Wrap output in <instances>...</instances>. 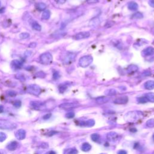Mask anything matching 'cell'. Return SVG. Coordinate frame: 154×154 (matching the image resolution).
<instances>
[{"label": "cell", "mask_w": 154, "mask_h": 154, "mask_svg": "<svg viewBox=\"0 0 154 154\" xmlns=\"http://www.w3.org/2000/svg\"><path fill=\"white\" fill-rule=\"evenodd\" d=\"M142 116L140 111H131L125 115V119L128 122H136Z\"/></svg>", "instance_id": "cell-1"}, {"label": "cell", "mask_w": 154, "mask_h": 154, "mask_svg": "<svg viewBox=\"0 0 154 154\" xmlns=\"http://www.w3.org/2000/svg\"><path fill=\"white\" fill-rule=\"evenodd\" d=\"M52 60H53V57L50 52H45L40 56V61L41 63L44 65L50 64L52 62Z\"/></svg>", "instance_id": "cell-2"}, {"label": "cell", "mask_w": 154, "mask_h": 154, "mask_svg": "<svg viewBox=\"0 0 154 154\" xmlns=\"http://www.w3.org/2000/svg\"><path fill=\"white\" fill-rule=\"evenodd\" d=\"M93 59L91 55H84L80 58L79 60V65L82 68H87L92 63Z\"/></svg>", "instance_id": "cell-3"}, {"label": "cell", "mask_w": 154, "mask_h": 154, "mask_svg": "<svg viewBox=\"0 0 154 154\" xmlns=\"http://www.w3.org/2000/svg\"><path fill=\"white\" fill-rule=\"evenodd\" d=\"M17 127V125L13 122L7 120L0 119V129H13Z\"/></svg>", "instance_id": "cell-4"}, {"label": "cell", "mask_w": 154, "mask_h": 154, "mask_svg": "<svg viewBox=\"0 0 154 154\" xmlns=\"http://www.w3.org/2000/svg\"><path fill=\"white\" fill-rule=\"evenodd\" d=\"M27 92L34 96H38L41 93V88L37 84H31L27 87Z\"/></svg>", "instance_id": "cell-5"}, {"label": "cell", "mask_w": 154, "mask_h": 154, "mask_svg": "<svg viewBox=\"0 0 154 154\" xmlns=\"http://www.w3.org/2000/svg\"><path fill=\"white\" fill-rule=\"evenodd\" d=\"M30 105L33 109L38 110V111L44 110L45 107H46L45 103L42 102L41 101H31L30 102Z\"/></svg>", "instance_id": "cell-6"}, {"label": "cell", "mask_w": 154, "mask_h": 154, "mask_svg": "<svg viewBox=\"0 0 154 154\" xmlns=\"http://www.w3.org/2000/svg\"><path fill=\"white\" fill-rule=\"evenodd\" d=\"M76 56V54L73 53V52H69V53H68L63 60L64 64H67V65L71 64L72 63L74 62Z\"/></svg>", "instance_id": "cell-7"}, {"label": "cell", "mask_w": 154, "mask_h": 154, "mask_svg": "<svg viewBox=\"0 0 154 154\" xmlns=\"http://www.w3.org/2000/svg\"><path fill=\"white\" fill-rule=\"evenodd\" d=\"M90 36V33L89 31H82V32H80L75 35L74 37V38L75 40H81L84 39V38H87Z\"/></svg>", "instance_id": "cell-8"}, {"label": "cell", "mask_w": 154, "mask_h": 154, "mask_svg": "<svg viewBox=\"0 0 154 154\" xmlns=\"http://www.w3.org/2000/svg\"><path fill=\"white\" fill-rule=\"evenodd\" d=\"M78 107V105L75 104V103H72V102H66V103H63L60 105L59 107L62 109L65 110H72L73 108Z\"/></svg>", "instance_id": "cell-9"}, {"label": "cell", "mask_w": 154, "mask_h": 154, "mask_svg": "<svg viewBox=\"0 0 154 154\" xmlns=\"http://www.w3.org/2000/svg\"><path fill=\"white\" fill-rule=\"evenodd\" d=\"M119 134L115 132H110L107 135V139L111 142L116 141L119 139Z\"/></svg>", "instance_id": "cell-10"}, {"label": "cell", "mask_w": 154, "mask_h": 154, "mask_svg": "<svg viewBox=\"0 0 154 154\" xmlns=\"http://www.w3.org/2000/svg\"><path fill=\"white\" fill-rule=\"evenodd\" d=\"M11 66L14 70H18L21 69L23 66V63L19 60H14L11 62Z\"/></svg>", "instance_id": "cell-11"}, {"label": "cell", "mask_w": 154, "mask_h": 154, "mask_svg": "<svg viewBox=\"0 0 154 154\" xmlns=\"http://www.w3.org/2000/svg\"><path fill=\"white\" fill-rule=\"evenodd\" d=\"M143 56L144 57H148V56H150L154 54V48L152 46H149L145 48V50H143L141 52Z\"/></svg>", "instance_id": "cell-12"}, {"label": "cell", "mask_w": 154, "mask_h": 154, "mask_svg": "<svg viewBox=\"0 0 154 154\" xmlns=\"http://www.w3.org/2000/svg\"><path fill=\"white\" fill-rule=\"evenodd\" d=\"M128 102V98L127 96H120L114 101V103L116 104H125Z\"/></svg>", "instance_id": "cell-13"}, {"label": "cell", "mask_w": 154, "mask_h": 154, "mask_svg": "<svg viewBox=\"0 0 154 154\" xmlns=\"http://www.w3.org/2000/svg\"><path fill=\"white\" fill-rule=\"evenodd\" d=\"M95 122L93 119L87 120L86 121H80L78 125L82 127H92L94 125Z\"/></svg>", "instance_id": "cell-14"}, {"label": "cell", "mask_w": 154, "mask_h": 154, "mask_svg": "<svg viewBox=\"0 0 154 154\" xmlns=\"http://www.w3.org/2000/svg\"><path fill=\"white\" fill-rule=\"evenodd\" d=\"M15 136L19 140H24L26 136V132L25 130L24 129H19V130L17 131L15 133Z\"/></svg>", "instance_id": "cell-15"}, {"label": "cell", "mask_w": 154, "mask_h": 154, "mask_svg": "<svg viewBox=\"0 0 154 154\" xmlns=\"http://www.w3.org/2000/svg\"><path fill=\"white\" fill-rule=\"evenodd\" d=\"M138 70H139V67H138L137 65H135V64H130V65L128 66L127 69V72L128 74L131 75L136 73V72H137Z\"/></svg>", "instance_id": "cell-16"}, {"label": "cell", "mask_w": 154, "mask_h": 154, "mask_svg": "<svg viewBox=\"0 0 154 154\" xmlns=\"http://www.w3.org/2000/svg\"><path fill=\"white\" fill-rule=\"evenodd\" d=\"M110 101V98L107 96H100L96 98V102L98 104H104Z\"/></svg>", "instance_id": "cell-17"}, {"label": "cell", "mask_w": 154, "mask_h": 154, "mask_svg": "<svg viewBox=\"0 0 154 154\" xmlns=\"http://www.w3.org/2000/svg\"><path fill=\"white\" fill-rule=\"evenodd\" d=\"M145 88L147 90H151L154 89V81L152 80H149V81H146L144 84Z\"/></svg>", "instance_id": "cell-18"}, {"label": "cell", "mask_w": 154, "mask_h": 154, "mask_svg": "<svg viewBox=\"0 0 154 154\" xmlns=\"http://www.w3.org/2000/svg\"><path fill=\"white\" fill-rule=\"evenodd\" d=\"M17 146H18V143L16 141H12V142H10L9 144L7 146V149L8 150L12 151V150H15V149H16Z\"/></svg>", "instance_id": "cell-19"}, {"label": "cell", "mask_w": 154, "mask_h": 154, "mask_svg": "<svg viewBox=\"0 0 154 154\" xmlns=\"http://www.w3.org/2000/svg\"><path fill=\"white\" fill-rule=\"evenodd\" d=\"M128 7L129 9L131 10V11H136V10H137L138 8H139V5L136 2L132 1V2L128 3Z\"/></svg>", "instance_id": "cell-20"}, {"label": "cell", "mask_w": 154, "mask_h": 154, "mask_svg": "<svg viewBox=\"0 0 154 154\" xmlns=\"http://www.w3.org/2000/svg\"><path fill=\"white\" fill-rule=\"evenodd\" d=\"M99 24H100V20H99L98 17H95V18L92 19L90 21V23H89V25L93 27H97Z\"/></svg>", "instance_id": "cell-21"}, {"label": "cell", "mask_w": 154, "mask_h": 154, "mask_svg": "<svg viewBox=\"0 0 154 154\" xmlns=\"http://www.w3.org/2000/svg\"><path fill=\"white\" fill-rule=\"evenodd\" d=\"M36 7L39 11H43L46 9V5L43 3H38L36 4Z\"/></svg>", "instance_id": "cell-22"}, {"label": "cell", "mask_w": 154, "mask_h": 154, "mask_svg": "<svg viewBox=\"0 0 154 154\" xmlns=\"http://www.w3.org/2000/svg\"><path fill=\"white\" fill-rule=\"evenodd\" d=\"M91 148H92V146L88 143H83L81 146V150L84 152H88L91 149Z\"/></svg>", "instance_id": "cell-23"}, {"label": "cell", "mask_w": 154, "mask_h": 154, "mask_svg": "<svg viewBox=\"0 0 154 154\" xmlns=\"http://www.w3.org/2000/svg\"><path fill=\"white\" fill-rule=\"evenodd\" d=\"M78 153V150L76 148H70L64 150V154H77Z\"/></svg>", "instance_id": "cell-24"}, {"label": "cell", "mask_w": 154, "mask_h": 154, "mask_svg": "<svg viewBox=\"0 0 154 154\" xmlns=\"http://www.w3.org/2000/svg\"><path fill=\"white\" fill-rule=\"evenodd\" d=\"M105 93L107 96H114L117 94V91L114 89H108L105 91Z\"/></svg>", "instance_id": "cell-25"}, {"label": "cell", "mask_w": 154, "mask_h": 154, "mask_svg": "<svg viewBox=\"0 0 154 154\" xmlns=\"http://www.w3.org/2000/svg\"><path fill=\"white\" fill-rule=\"evenodd\" d=\"M143 17V15L141 12H136L133 14L131 16V18L133 19H142Z\"/></svg>", "instance_id": "cell-26"}, {"label": "cell", "mask_w": 154, "mask_h": 154, "mask_svg": "<svg viewBox=\"0 0 154 154\" xmlns=\"http://www.w3.org/2000/svg\"><path fill=\"white\" fill-rule=\"evenodd\" d=\"M51 16V12L50 10H45L42 13V19H44V20H48V19H50V17Z\"/></svg>", "instance_id": "cell-27"}, {"label": "cell", "mask_w": 154, "mask_h": 154, "mask_svg": "<svg viewBox=\"0 0 154 154\" xmlns=\"http://www.w3.org/2000/svg\"><path fill=\"white\" fill-rule=\"evenodd\" d=\"M145 96H146L148 101L151 102H154V93H147L145 95Z\"/></svg>", "instance_id": "cell-28"}, {"label": "cell", "mask_w": 154, "mask_h": 154, "mask_svg": "<svg viewBox=\"0 0 154 154\" xmlns=\"http://www.w3.org/2000/svg\"><path fill=\"white\" fill-rule=\"evenodd\" d=\"M32 28L34 30H36L38 31H41V30H42L41 25H40L38 22H37L36 21L33 22L32 23Z\"/></svg>", "instance_id": "cell-29"}, {"label": "cell", "mask_w": 154, "mask_h": 154, "mask_svg": "<svg viewBox=\"0 0 154 154\" xmlns=\"http://www.w3.org/2000/svg\"><path fill=\"white\" fill-rule=\"evenodd\" d=\"M67 89H68V85L66 84H62L59 86V92L62 93L65 92V91L67 90Z\"/></svg>", "instance_id": "cell-30"}, {"label": "cell", "mask_w": 154, "mask_h": 154, "mask_svg": "<svg viewBox=\"0 0 154 154\" xmlns=\"http://www.w3.org/2000/svg\"><path fill=\"white\" fill-rule=\"evenodd\" d=\"M91 139L93 141L97 142V141H98L99 139H100V136L98 134H92V136H91Z\"/></svg>", "instance_id": "cell-31"}, {"label": "cell", "mask_w": 154, "mask_h": 154, "mask_svg": "<svg viewBox=\"0 0 154 154\" xmlns=\"http://www.w3.org/2000/svg\"><path fill=\"white\" fill-rule=\"evenodd\" d=\"M15 78L21 81H25V77L24 76V75L22 74V73H18V74H16L15 75Z\"/></svg>", "instance_id": "cell-32"}, {"label": "cell", "mask_w": 154, "mask_h": 154, "mask_svg": "<svg viewBox=\"0 0 154 154\" xmlns=\"http://www.w3.org/2000/svg\"><path fill=\"white\" fill-rule=\"evenodd\" d=\"M146 125L149 128H154V119H151L146 122Z\"/></svg>", "instance_id": "cell-33"}, {"label": "cell", "mask_w": 154, "mask_h": 154, "mask_svg": "<svg viewBox=\"0 0 154 154\" xmlns=\"http://www.w3.org/2000/svg\"><path fill=\"white\" fill-rule=\"evenodd\" d=\"M35 76L37 77V78H43L46 76V73H45V72H43V71H39L35 74Z\"/></svg>", "instance_id": "cell-34"}, {"label": "cell", "mask_w": 154, "mask_h": 154, "mask_svg": "<svg viewBox=\"0 0 154 154\" xmlns=\"http://www.w3.org/2000/svg\"><path fill=\"white\" fill-rule=\"evenodd\" d=\"M6 93L8 96H10V97H15V96L17 95V93L15 91L11 90L7 91Z\"/></svg>", "instance_id": "cell-35"}, {"label": "cell", "mask_w": 154, "mask_h": 154, "mask_svg": "<svg viewBox=\"0 0 154 154\" xmlns=\"http://www.w3.org/2000/svg\"><path fill=\"white\" fill-rule=\"evenodd\" d=\"M137 100H138V102L139 103H141V104H144V103L148 102V99H147L146 96H143V97L139 98L137 99Z\"/></svg>", "instance_id": "cell-36"}, {"label": "cell", "mask_w": 154, "mask_h": 154, "mask_svg": "<svg viewBox=\"0 0 154 154\" xmlns=\"http://www.w3.org/2000/svg\"><path fill=\"white\" fill-rule=\"evenodd\" d=\"M29 37L30 34L28 33H22L21 34H19V37L21 38V39H26V38H28Z\"/></svg>", "instance_id": "cell-37"}, {"label": "cell", "mask_w": 154, "mask_h": 154, "mask_svg": "<svg viewBox=\"0 0 154 154\" xmlns=\"http://www.w3.org/2000/svg\"><path fill=\"white\" fill-rule=\"evenodd\" d=\"M7 139V135L3 132H0V142H3Z\"/></svg>", "instance_id": "cell-38"}, {"label": "cell", "mask_w": 154, "mask_h": 154, "mask_svg": "<svg viewBox=\"0 0 154 154\" xmlns=\"http://www.w3.org/2000/svg\"><path fill=\"white\" fill-rule=\"evenodd\" d=\"M75 116V113L73 111H69L68 113H66V118L68 119H72Z\"/></svg>", "instance_id": "cell-39"}, {"label": "cell", "mask_w": 154, "mask_h": 154, "mask_svg": "<svg viewBox=\"0 0 154 154\" xmlns=\"http://www.w3.org/2000/svg\"><path fill=\"white\" fill-rule=\"evenodd\" d=\"M60 73H59V72L57 71H55L53 73V78L55 80H57V79H59V78H60Z\"/></svg>", "instance_id": "cell-40"}, {"label": "cell", "mask_w": 154, "mask_h": 154, "mask_svg": "<svg viewBox=\"0 0 154 154\" xmlns=\"http://www.w3.org/2000/svg\"><path fill=\"white\" fill-rule=\"evenodd\" d=\"M13 105L16 108H19L21 106V102L20 101H16L14 102Z\"/></svg>", "instance_id": "cell-41"}, {"label": "cell", "mask_w": 154, "mask_h": 154, "mask_svg": "<svg viewBox=\"0 0 154 154\" xmlns=\"http://www.w3.org/2000/svg\"><path fill=\"white\" fill-rule=\"evenodd\" d=\"M99 1V0H87V2L89 4H93V3H96Z\"/></svg>", "instance_id": "cell-42"}, {"label": "cell", "mask_w": 154, "mask_h": 154, "mask_svg": "<svg viewBox=\"0 0 154 154\" xmlns=\"http://www.w3.org/2000/svg\"><path fill=\"white\" fill-rule=\"evenodd\" d=\"M51 114H47L45 115L43 117V119L45 120H48V119H50L51 118Z\"/></svg>", "instance_id": "cell-43"}, {"label": "cell", "mask_w": 154, "mask_h": 154, "mask_svg": "<svg viewBox=\"0 0 154 154\" xmlns=\"http://www.w3.org/2000/svg\"><path fill=\"white\" fill-rule=\"evenodd\" d=\"M54 1H55L57 3H58V4H64V3L66 2V0H54Z\"/></svg>", "instance_id": "cell-44"}, {"label": "cell", "mask_w": 154, "mask_h": 154, "mask_svg": "<svg viewBox=\"0 0 154 154\" xmlns=\"http://www.w3.org/2000/svg\"><path fill=\"white\" fill-rule=\"evenodd\" d=\"M149 4L150 7L154 8V0H149Z\"/></svg>", "instance_id": "cell-45"}, {"label": "cell", "mask_w": 154, "mask_h": 154, "mask_svg": "<svg viewBox=\"0 0 154 154\" xmlns=\"http://www.w3.org/2000/svg\"><path fill=\"white\" fill-rule=\"evenodd\" d=\"M36 45H37L36 43L32 42L28 45V47H29V48H35V47L36 46Z\"/></svg>", "instance_id": "cell-46"}, {"label": "cell", "mask_w": 154, "mask_h": 154, "mask_svg": "<svg viewBox=\"0 0 154 154\" xmlns=\"http://www.w3.org/2000/svg\"><path fill=\"white\" fill-rule=\"evenodd\" d=\"M118 154H127V152L125 150H120L118 152Z\"/></svg>", "instance_id": "cell-47"}, {"label": "cell", "mask_w": 154, "mask_h": 154, "mask_svg": "<svg viewBox=\"0 0 154 154\" xmlns=\"http://www.w3.org/2000/svg\"><path fill=\"white\" fill-rule=\"evenodd\" d=\"M32 52H30V51H26L25 53V55L27 56V57H28V56H30Z\"/></svg>", "instance_id": "cell-48"}, {"label": "cell", "mask_w": 154, "mask_h": 154, "mask_svg": "<svg viewBox=\"0 0 154 154\" xmlns=\"http://www.w3.org/2000/svg\"><path fill=\"white\" fill-rule=\"evenodd\" d=\"M4 111V107L2 105H0V113H2Z\"/></svg>", "instance_id": "cell-49"}, {"label": "cell", "mask_w": 154, "mask_h": 154, "mask_svg": "<svg viewBox=\"0 0 154 154\" xmlns=\"http://www.w3.org/2000/svg\"><path fill=\"white\" fill-rule=\"evenodd\" d=\"M46 154H56V153L54 151H52V150H51V151H50L49 152H48Z\"/></svg>", "instance_id": "cell-50"}, {"label": "cell", "mask_w": 154, "mask_h": 154, "mask_svg": "<svg viewBox=\"0 0 154 154\" xmlns=\"http://www.w3.org/2000/svg\"><path fill=\"white\" fill-rule=\"evenodd\" d=\"M152 138H153V139L154 140V134H153V136H152Z\"/></svg>", "instance_id": "cell-51"}, {"label": "cell", "mask_w": 154, "mask_h": 154, "mask_svg": "<svg viewBox=\"0 0 154 154\" xmlns=\"http://www.w3.org/2000/svg\"><path fill=\"white\" fill-rule=\"evenodd\" d=\"M0 7H1V3H0Z\"/></svg>", "instance_id": "cell-52"}, {"label": "cell", "mask_w": 154, "mask_h": 154, "mask_svg": "<svg viewBox=\"0 0 154 154\" xmlns=\"http://www.w3.org/2000/svg\"><path fill=\"white\" fill-rule=\"evenodd\" d=\"M101 154H105V153H101Z\"/></svg>", "instance_id": "cell-53"}, {"label": "cell", "mask_w": 154, "mask_h": 154, "mask_svg": "<svg viewBox=\"0 0 154 154\" xmlns=\"http://www.w3.org/2000/svg\"><path fill=\"white\" fill-rule=\"evenodd\" d=\"M0 154H1V153H0Z\"/></svg>", "instance_id": "cell-54"}]
</instances>
